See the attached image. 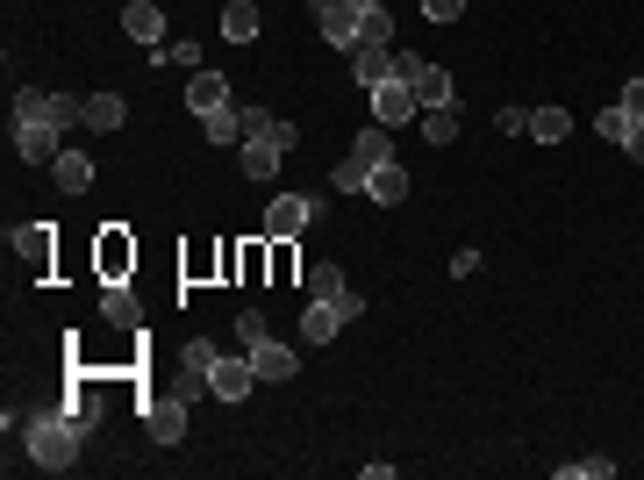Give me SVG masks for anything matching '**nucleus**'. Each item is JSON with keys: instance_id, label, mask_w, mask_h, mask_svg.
<instances>
[{"instance_id": "obj_31", "label": "nucleus", "mask_w": 644, "mask_h": 480, "mask_svg": "<svg viewBox=\"0 0 644 480\" xmlns=\"http://www.w3.org/2000/svg\"><path fill=\"white\" fill-rule=\"evenodd\" d=\"M309 294H315V302H330V294H344V273H336V265L322 259L315 273H309Z\"/></svg>"}, {"instance_id": "obj_19", "label": "nucleus", "mask_w": 644, "mask_h": 480, "mask_svg": "<svg viewBox=\"0 0 644 480\" xmlns=\"http://www.w3.org/2000/svg\"><path fill=\"white\" fill-rule=\"evenodd\" d=\"M251 366H258V380H294V366H301V358L294 352H287V344H251Z\"/></svg>"}, {"instance_id": "obj_15", "label": "nucleus", "mask_w": 644, "mask_h": 480, "mask_svg": "<svg viewBox=\"0 0 644 480\" xmlns=\"http://www.w3.org/2000/svg\"><path fill=\"white\" fill-rule=\"evenodd\" d=\"M351 80H359V94H373L380 80H394V51H373V43H351Z\"/></svg>"}, {"instance_id": "obj_14", "label": "nucleus", "mask_w": 644, "mask_h": 480, "mask_svg": "<svg viewBox=\"0 0 644 480\" xmlns=\"http://www.w3.org/2000/svg\"><path fill=\"white\" fill-rule=\"evenodd\" d=\"M101 316L115 323V330H136V323H144V302H136L129 280H107V288H101Z\"/></svg>"}, {"instance_id": "obj_26", "label": "nucleus", "mask_w": 644, "mask_h": 480, "mask_svg": "<svg viewBox=\"0 0 644 480\" xmlns=\"http://www.w3.org/2000/svg\"><path fill=\"white\" fill-rule=\"evenodd\" d=\"M359 43H373V51H394V14H387V8H365V14H359Z\"/></svg>"}, {"instance_id": "obj_5", "label": "nucleus", "mask_w": 644, "mask_h": 480, "mask_svg": "<svg viewBox=\"0 0 644 480\" xmlns=\"http://www.w3.org/2000/svg\"><path fill=\"white\" fill-rule=\"evenodd\" d=\"M365 108H373V123H387V129H408L416 123V86L394 72V80H380L373 94H365Z\"/></svg>"}, {"instance_id": "obj_2", "label": "nucleus", "mask_w": 644, "mask_h": 480, "mask_svg": "<svg viewBox=\"0 0 644 480\" xmlns=\"http://www.w3.org/2000/svg\"><path fill=\"white\" fill-rule=\"evenodd\" d=\"M365 316V302H359V288H344V294H330V302H315L309 294V316H301V344H330L344 323H359Z\"/></svg>"}, {"instance_id": "obj_37", "label": "nucleus", "mask_w": 644, "mask_h": 480, "mask_svg": "<svg viewBox=\"0 0 644 480\" xmlns=\"http://www.w3.org/2000/svg\"><path fill=\"white\" fill-rule=\"evenodd\" d=\"M423 14H429V22H458V14H466V0H423Z\"/></svg>"}, {"instance_id": "obj_24", "label": "nucleus", "mask_w": 644, "mask_h": 480, "mask_svg": "<svg viewBox=\"0 0 644 480\" xmlns=\"http://www.w3.org/2000/svg\"><path fill=\"white\" fill-rule=\"evenodd\" d=\"M58 409H65V416H72V424H80V430H94V424H101V395H94V380H80V387H72L65 401H58Z\"/></svg>"}, {"instance_id": "obj_23", "label": "nucleus", "mask_w": 644, "mask_h": 480, "mask_svg": "<svg viewBox=\"0 0 644 480\" xmlns=\"http://www.w3.org/2000/svg\"><path fill=\"white\" fill-rule=\"evenodd\" d=\"M208 366H215V344H187V352H179V395H194V387L208 380Z\"/></svg>"}, {"instance_id": "obj_42", "label": "nucleus", "mask_w": 644, "mask_h": 480, "mask_svg": "<svg viewBox=\"0 0 644 480\" xmlns=\"http://www.w3.org/2000/svg\"><path fill=\"white\" fill-rule=\"evenodd\" d=\"M315 8H330V0H315Z\"/></svg>"}, {"instance_id": "obj_40", "label": "nucleus", "mask_w": 644, "mask_h": 480, "mask_svg": "<svg viewBox=\"0 0 644 480\" xmlns=\"http://www.w3.org/2000/svg\"><path fill=\"white\" fill-rule=\"evenodd\" d=\"M623 152H631V158L644 165V123H637V115H631V129H623Z\"/></svg>"}, {"instance_id": "obj_11", "label": "nucleus", "mask_w": 644, "mask_h": 480, "mask_svg": "<svg viewBox=\"0 0 644 480\" xmlns=\"http://www.w3.org/2000/svg\"><path fill=\"white\" fill-rule=\"evenodd\" d=\"M187 108L194 115H222L229 108V80H222V72H187Z\"/></svg>"}, {"instance_id": "obj_29", "label": "nucleus", "mask_w": 644, "mask_h": 480, "mask_svg": "<svg viewBox=\"0 0 644 480\" xmlns=\"http://www.w3.org/2000/svg\"><path fill=\"white\" fill-rule=\"evenodd\" d=\"M423 144H458V108H423Z\"/></svg>"}, {"instance_id": "obj_21", "label": "nucleus", "mask_w": 644, "mask_h": 480, "mask_svg": "<svg viewBox=\"0 0 644 480\" xmlns=\"http://www.w3.org/2000/svg\"><path fill=\"white\" fill-rule=\"evenodd\" d=\"M258 29H266V14H258L251 0H229V8H222V36H229V43H251Z\"/></svg>"}, {"instance_id": "obj_1", "label": "nucleus", "mask_w": 644, "mask_h": 480, "mask_svg": "<svg viewBox=\"0 0 644 480\" xmlns=\"http://www.w3.org/2000/svg\"><path fill=\"white\" fill-rule=\"evenodd\" d=\"M22 424V452L37 459L43 473H72V459H80V438L86 430L72 424L65 409H8V430Z\"/></svg>"}, {"instance_id": "obj_7", "label": "nucleus", "mask_w": 644, "mask_h": 480, "mask_svg": "<svg viewBox=\"0 0 644 480\" xmlns=\"http://www.w3.org/2000/svg\"><path fill=\"white\" fill-rule=\"evenodd\" d=\"M144 438L150 445H179V438H187V395H150L144 401Z\"/></svg>"}, {"instance_id": "obj_28", "label": "nucleus", "mask_w": 644, "mask_h": 480, "mask_svg": "<svg viewBox=\"0 0 644 480\" xmlns=\"http://www.w3.org/2000/svg\"><path fill=\"white\" fill-rule=\"evenodd\" d=\"M122 94H86V129H122Z\"/></svg>"}, {"instance_id": "obj_10", "label": "nucleus", "mask_w": 644, "mask_h": 480, "mask_svg": "<svg viewBox=\"0 0 644 480\" xmlns=\"http://www.w3.org/2000/svg\"><path fill=\"white\" fill-rule=\"evenodd\" d=\"M122 29H129V43L158 51V43H165V8H158V0H129V8H122Z\"/></svg>"}, {"instance_id": "obj_8", "label": "nucleus", "mask_w": 644, "mask_h": 480, "mask_svg": "<svg viewBox=\"0 0 644 480\" xmlns=\"http://www.w3.org/2000/svg\"><path fill=\"white\" fill-rule=\"evenodd\" d=\"M315 208L309 194H272L266 201V237H301V222H315Z\"/></svg>"}, {"instance_id": "obj_32", "label": "nucleus", "mask_w": 644, "mask_h": 480, "mask_svg": "<svg viewBox=\"0 0 644 480\" xmlns=\"http://www.w3.org/2000/svg\"><path fill=\"white\" fill-rule=\"evenodd\" d=\"M623 129H631V115H623V101H616V108H602V115H594V137L623 144Z\"/></svg>"}, {"instance_id": "obj_35", "label": "nucleus", "mask_w": 644, "mask_h": 480, "mask_svg": "<svg viewBox=\"0 0 644 480\" xmlns=\"http://www.w3.org/2000/svg\"><path fill=\"white\" fill-rule=\"evenodd\" d=\"M266 144H280V152H294V144H301V129L287 123V115H272V123H266Z\"/></svg>"}, {"instance_id": "obj_22", "label": "nucleus", "mask_w": 644, "mask_h": 480, "mask_svg": "<svg viewBox=\"0 0 644 480\" xmlns=\"http://www.w3.org/2000/svg\"><path fill=\"white\" fill-rule=\"evenodd\" d=\"M272 173H280V144L251 137V144H243V179H251V187H266Z\"/></svg>"}, {"instance_id": "obj_6", "label": "nucleus", "mask_w": 644, "mask_h": 480, "mask_svg": "<svg viewBox=\"0 0 644 480\" xmlns=\"http://www.w3.org/2000/svg\"><path fill=\"white\" fill-rule=\"evenodd\" d=\"M251 387H258L251 352H243V358H222V352H215V366H208V395L215 401H251Z\"/></svg>"}, {"instance_id": "obj_4", "label": "nucleus", "mask_w": 644, "mask_h": 480, "mask_svg": "<svg viewBox=\"0 0 644 480\" xmlns=\"http://www.w3.org/2000/svg\"><path fill=\"white\" fill-rule=\"evenodd\" d=\"M394 72L416 86V108H451V72H444L437 58H402L394 51Z\"/></svg>"}, {"instance_id": "obj_33", "label": "nucleus", "mask_w": 644, "mask_h": 480, "mask_svg": "<svg viewBox=\"0 0 644 480\" xmlns=\"http://www.w3.org/2000/svg\"><path fill=\"white\" fill-rule=\"evenodd\" d=\"M330 179H336V194H365V179H373V173H365L359 158H344V165H336Z\"/></svg>"}, {"instance_id": "obj_41", "label": "nucleus", "mask_w": 644, "mask_h": 480, "mask_svg": "<svg viewBox=\"0 0 644 480\" xmlns=\"http://www.w3.org/2000/svg\"><path fill=\"white\" fill-rule=\"evenodd\" d=\"M351 8H359V14H365V8H387V0H351Z\"/></svg>"}, {"instance_id": "obj_17", "label": "nucleus", "mask_w": 644, "mask_h": 480, "mask_svg": "<svg viewBox=\"0 0 644 480\" xmlns=\"http://www.w3.org/2000/svg\"><path fill=\"white\" fill-rule=\"evenodd\" d=\"M129 265H136V244L115 230V222H107V230H101V280H122Z\"/></svg>"}, {"instance_id": "obj_25", "label": "nucleus", "mask_w": 644, "mask_h": 480, "mask_svg": "<svg viewBox=\"0 0 644 480\" xmlns=\"http://www.w3.org/2000/svg\"><path fill=\"white\" fill-rule=\"evenodd\" d=\"M530 137L537 144H565V137H573V115H565V108H530Z\"/></svg>"}, {"instance_id": "obj_9", "label": "nucleus", "mask_w": 644, "mask_h": 480, "mask_svg": "<svg viewBox=\"0 0 644 480\" xmlns=\"http://www.w3.org/2000/svg\"><path fill=\"white\" fill-rule=\"evenodd\" d=\"M58 137H65L58 123H14V152H22L29 165H58V152H65Z\"/></svg>"}, {"instance_id": "obj_20", "label": "nucleus", "mask_w": 644, "mask_h": 480, "mask_svg": "<svg viewBox=\"0 0 644 480\" xmlns=\"http://www.w3.org/2000/svg\"><path fill=\"white\" fill-rule=\"evenodd\" d=\"M51 179H58L65 194H86V187H94V158H86V152H58Z\"/></svg>"}, {"instance_id": "obj_36", "label": "nucleus", "mask_w": 644, "mask_h": 480, "mask_svg": "<svg viewBox=\"0 0 644 480\" xmlns=\"http://www.w3.org/2000/svg\"><path fill=\"white\" fill-rule=\"evenodd\" d=\"M272 280H294V251H287V237H272Z\"/></svg>"}, {"instance_id": "obj_38", "label": "nucleus", "mask_w": 644, "mask_h": 480, "mask_svg": "<svg viewBox=\"0 0 644 480\" xmlns=\"http://www.w3.org/2000/svg\"><path fill=\"white\" fill-rule=\"evenodd\" d=\"M495 123H501V129H509V137H523V129H530V108H501V115H495Z\"/></svg>"}, {"instance_id": "obj_27", "label": "nucleus", "mask_w": 644, "mask_h": 480, "mask_svg": "<svg viewBox=\"0 0 644 480\" xmlns=\"http://www.w3.org/2000/svg\"><path fill=\"white\" fill-rule=\"evenodd\" d=\"M201 137H208V144H222V152H229V144H243V115H237V108H222V115H201Z\"/></svg>"}, {"instance_id": "obj_34", "label": "nucleus", "mask_w": 644, "mask_h": 480, "mask_svg": "<svg viewBox=\"0 0 644 480\" xmlns=\"http://www.w3.org/2000/svg\"><path fill=\"white\" fill-rule=\"evenodd\" d=\"M266 337H272V330H266V316H258V309H243V316H237V344L251 352V344H266Z\"/></svg>"}, {"instance_id": "obj_30", "label": "nucleus", "mask_w": 644, "mask_h": 480, "mask_svg": "<svg viewBox=\"0 0 644 480\" xmlns=\"http://www.w3.org/2000/svg\"><path fill=\"white\" fill-rule=\"evenodd\" d=\"M616 473V459H565L559 467V480H609Z\"/></svg>"}, {"instance_id": "obj_18", "label": "nucleus", "mask_w": 644, "mask_h": 480, "mask_svg": "<svg viewBox=\"0 0 644 480\" xmlns=\"http://www.w3.org/2000/svg\"><path fill=\"white\" fill-rule=\"evenodd\" d=\"M351 158H359L365 173H373V165H387V158H394V129H387V123H365L359 144H351Z\"/></svg>"}, {"instance_id": "obj_3", "label": "nucleus", "mask_w": 644, "mask_h": 480, "mask_svg": "<svg viewBox=\"0 0 644 480\" xmlns=\"http://www.w3.org/2000/svg\"><path fill=\"white\" fill-rule=\"evenodd\" d=\"M14 123H58V129H72V123H86V101L43 94V86H22V94H14Z\"/></svg>"}, {"instance_id": "obj_16", "label": "nucleus", "mask_w": 644, "mask_h": 480, "mask_svg": "<svg viewBox=\"0 0 644 480\" xmlns=\"http://www.w3.org/2000/svg\"><path fill=\"white\" fill-rule=\"evenodd\" d=\"M14 251H22L37 273H51V259H58V237H51V222H22L14 230Z\"/></svg>"}, {"instance_id": "obj_13", "label": "nucleus", "mask_w": 644, "mask_h": 480, "mask_svg": "<svg viewBox=\"0 0 644 480\" xmlns=\"http://www.w3.org/2000/svg\"><path fill=\"white\" fill-rule=\"evenodd\" d=\"M365 201H380V208H402V201H408V165H402V158L373 165V179H365Z\"/></svg>"}, {"instance_id": "obj_12", "label": "nucleus", "mask_w": 644, "mask_h": 480, "mask_svg": "<svg viewBox=\"0 0 644 480\" xmlns=\"http://www.w3.org/2000/svg\"><path fill=\"white\" fill-rule=\"evenodd\" d=\"M315 29H322V43L351 51V43H359V8H351V0H330V8H315Z\"/></svg>"}, {"instance_id": "obj_39", "label": "nucleus", "mask_w": 644, "mask_h": 480, "mask_svg": "<svg viewBox=\"0 0 644 480\" xmlns=\"http://www.w3.org/2000/svg\"><path fill=\"white\" fill-rule=\"evenodd\" d=\"M623 115H637V123H644V80L623 86Z\"/></svg>"}]
</instances>
